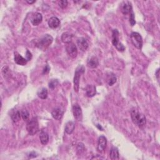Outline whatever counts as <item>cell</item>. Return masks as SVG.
<instances>
[{
	"mask_svg": "<svg viewBox=\"0 0 160 160\" xmlns=\"http://www.w3.org/2000/svg\"><path fill=\"white\" fill-rule=\"evenodd\" d=\"M73 113L75 119L77 121H81L83 118V113L81 106L76 103L73 106Z\"/></svg>",
	"mask_w": 160,
	"mask_h": 160,
	"instance_id": "ba28073f",
	"label": "cell"
},
{
	"mask_svg": "<svg viewBox=\"0 0 160 160\" xmlns=\"http://www.w3.org/2000/svg\"><path fill=\"white\" fill-rule=\"evenodd\" d=\"M109 157L111 159H113V160L119 159L120 154H119V151H118V149L117 148L112 147V148L111 149Z\"/></svg>",
	"mask_w": 160,
	"mask_h": 160,
	"instance_id": "d6986e66",
	"label": "cell"
},
{
	"mask_svg": "<svg viewBox=\"0 0 160 160\" xmlns=\"http://www.w3.org/2000/svg\"><path fill=\"white\" fill-rule=\"evenodd\" d=\"M131 42L137 49L141 50L143 46V38L140 33L137 32L131 33L130 35Z\"/></svg>",
	"mask_w": 160,
	"mask_h": 160,
	"instance_id": "8992f818",
	"label": "cell"
},
{
	"mask_svg": "<svg viewBox=\"0 0 160 160\" xmlns=\"http://www.w3.org/2000/svg\"><path fill=\"white\" fill-rule=\"evenodd\" d=\"M121 5V12L124 15H128L131 11H133L132 5L129 1H124Z\"/></svg>",
	"mask_w": 160,
	"mask_h": 160,
	"instance_id": "7c38bea8",
	"label": "cell"
},
{
	"mask_svg": "<svg viewBox=\"0 0 160 160\" xmlns=\"http://www.w3.org/2000/svg\"><path fill=\"white\" fill-rule=\"evenodd\" d=\"M26 2H27L28 3V4H33V3H35L36 1H28V0H27Z\"/></svg>",
	"mask_w": 160,
	"mask_h": 160,
	"instance_id": "1f68e13d",
	"label": "cell"
},
{
	"mask_svg": "<svg viewBox=\"0 0 160 160\" xmlns=\"http://www.w3.org/2000/svg\"><path fill=\"white\" fill-rule=\"evenodd\" d=\"M107 144V139L105 136H100L98 138V146H97V150L98 152H103L106 148Z\"/></svg>",
	"mask_w": 160,
	"mask_h": 160,
	"instance_id": "9c48e42d",
	"label": "cell"
},
{
	"mask_svg": "<svg viewBox=\"0 0 160 160\" xmlns=\"http://www.w3.org/2000/svg\"><path fill=\"white\" fill-rule=\"evenodd\" d=\"M73 35V34L69 32H65L62 34L61 35V41L63 43L68 44L71 42Z\"/></svg>",
	"mask_w": 160,
	"mask_h": 160,
	"instance_id": "2e32d148",
	"label": "cell"
},
{
	"mask_svg": "<svg viewBox=\"0 0 160 160\" xmlns=\"http://www.w3.org/2000/svg\"><path fill=\"white\" fill-rule=\"evenodd\" d=\"M84 72H85V68L83 66H79L77 68H76L75 71L73 79V83H74V92H76V93H78L79 91L80 78L81 74L84 73Z\"/></svg>",
	"mask_w": 160,
	"mask_h": 160,
	"instance_id": "277c9868",
	"label": "cell"
},
{
	"mask_svg": "<svg viewBox=\"0 0 160 160\" xmlns=\"http://www.w3.org/2000/svg\"><path fill=\"white\" fill-rule=\"evenodd\" d=\"M66 50L68 54L72 58H75L77 57L78 49L74 43L71 42L68 43L66 46Z\"/></svg>",
	"mask_w": 160,
	"mask_h": 160,
	"instance_id": "52a82bcc",
	"label": "cell"
},
{
	"mask_svg": "<svg viewBox=\"0 0 160 160\" xmlns=\"http://www.w3.org/2000/svg\"><path fill=\"white\" fill-rule=\"evenodd\" d=\"M129 23L131 26H133L136 24V20L133 11H131L129 14Z\"/></svg>",
	"mask_w": 160,
	"mask_h": 160,
	"instance_id": "484cf974",
	"label": "cell"
},
{
	"mask_svg": "<svg viewBox=\"0 0 160 160\" xmlns=\"http://www.w3.org/2000/svg\"><path fill=\"white\" fill-rule=\"evenodd\" d=\"M59 81L58 80H51L49 83V88L51 89H54L58 85Z\"/></svg>",
	"mask_w": 160,
	"mask_h": 160,
	"instance_id": "d4e9b609",
	"label": "cell"
},
{
	"mask_svg": "<svg viewBox=\"0 0 160 160\" xmlns=\"http://www.w3.org/2000/svg\"><path fill=\"white\" fill-rule=\"evenodd\" d=\"M99 65V61L98 58L95 57L90 58L87 61V66L90 68H96Z\"/></svg>",
	"mask_w": 160,
	"mask_h": 160,
	"instance_id": "e0dca14e",
	"label": "cell"
},
{
	"mask_svg": "<svg viewBox=\"0 0 160 160\" xmlns=\"http://www.w3.org/2000/svg\"><path fill=\"white\" fill-rule=\"evenodd\" d=\"M37 95L39 98L42 100H45L48 97V90L45 88H41L40 90H39Z\"/></svg>",
	"mask_w": 160,
	"mask_h": 160,
	"instance_id": "7402d4cb",
	"label": "cell"
},
{
	"mask_svg": "<svg viewBox=\"0 0 160 160\" xmlns=\"http://www.w3.org/2000/svg\"><path fill=\"white\" fill-rule=\"evenodd\" d=\"M75 128V124L73 121H68L65 126V132L68 134V135H71L73 132L74 131Z\"/></svg>",
	"mask_w": 160,
	"mask_h": 160,
	"instance_id": "ffe728a7",
	"label": "cell"
},
{
	"mask_svg": "<svg viewBox=\"0 0 160 160\" xmlns=\"http://www.w3.org/2000/svg\"><path fill=\"white\" fill-rule=\"evenodd\" d=\"M39 139L41 143L43 145H45L48 143V141H49V135H48L46 132L42 131L40 134Z\"/></svg>",
	"mask_w": 160,
	"mask_h": 160,
	"instance_id": "44dd1931",
	"label": "cell"
},
{
	"mask_svg": "<svg viewBox=\"0 0 160 160\" xmlns=\"http://www.w3.org/2000/svg\"><path fill=\"white\" fill-rule=\"evenodd\" d=\"M77 45L78 48L83 51H85L89 46L88 41L85 38H79L77 40Z\"/></svg>",
	"mask_w": 160,
	"mask_h": 160,
	"instance_id": "8fae6325",
	"label": "cell"
},
{
	"mask_svg": "<svg viewBox=\"0 0 160 160\" xmlns=\"http://www.w3.org/2000/svg\"><path fill=\"white\" fill-rule=\"evenodd\" d=\"M26 60L28 61H30L32 58V54L28 50H27L26 51Z\"/></svg>",
	"mask_w": 160,
	"mask_h": 160,
	"instance_id": "f1b7e54d",
	"label": "cell"
},
{
	"mask_svg": "<svg viewBox=\"0 0 160 160\" xmlns=\"http://www.w3.org/2000/svg\"><path fill=\"white\" fill-rule=\"evenodd\" d=\"M59 6L62 9H65L68 6V1L66 0H62V1H59Z\"/></svg>",
	"mask_w": 160,
	"mask_h": 160,
	"instance_id": "83f0119b",
	"label": "cell"
},
{
	"mask_svg": "<svg viewBox=\"0 0 160 160\" xmlns=\"http://www.w3.org/2000/svg\"><path fill=\"white\" fill-rule=\"evenodd\" d=\"M43 20V16L39 13H36L31 18V22L33 26H38Z\"/></svg>",
	"mask_w": 160,
	"mask_h": 160,
	"instance_id": "4fadbf2b",
	"label": "cell"
},
{
	"mask_svg": "<svg viewBox=\"0 0 160 160\" xmlns=\"http://www.w3.org/2000/svg\"><path fill=\"white\" fill-rule=\"evenodd\" d=\"M11 119L14 123L18 122L21 119V117H22V116H21V114H20V111H15V112H14L11 115Z\"/></svg>",
	"mask_w": 160,
	"mask_h": 160,
	"instance_id": "603a6c76",
	"label": "cell"
},
{
	"mask_svg": "<svg viewBox=\"0 0 160 160\" xmlns=\"http://www.w3.org/2000/svg\"><path fill=\"white\" fill-rule=\"evenodd\" d=\"M119 35H120V33H119V31H118V30L115 29L113 30L112 43H113V46L116 47V48L118 51L123 52L125 50V47L124 46V45L121 43H120Z\"/></svg>",
	"mask_w": 160,
	"mask_h": 160,
	"instance_id": "5b68a950",
	"label": "cell"
},
{
	"mask_svg": "<svg viewBox=\"0 0 160 160\" xmlns=\"http://www.w3.org/2000/svg\"><path fill=\"white\" fill-rule=\"evenodd\" d=\"M159 69H158L156 72L155 73V75H156V78H157L158 80H159Z\"/></svg>",
	"mask_w": 160,
	"mask_h": 160,
	"instance_id": "4dcf8cb0",
	"label": "cell"
},
{
	"mask_svg": "<svg viewBox=\"0 0 160 160\" xmlns=\"http://www.w3.org/2000/svg\"><path fill=\"white\" fill-rule=\"evenodd\" d=\"M86 96L88 97H89V98L93 97L96 93V87L93 85H87V86L86 87Z\"/></svg>",
	"mask_w": 160,
	"mask_h": 160,
	"instance_id": "ac0fdd59",
	"label": "cell"
},
{
	"mask_svg": "<svg viewBox=\"0 0 160 160\" xmlns=\"http://www.w3.org/2000/svg\"><path fill=\"white\" fill-rule=\"evenodd\" d=\"M64 111L60 108H54L51 112L52 117L56 120H60L63 116Z\"/></svg>",
	"mask_w": 160,
	"mask_h": 160,
	"instance_id": "5bb4252c",
	"label": "cell"
},
{
	"mask_svg": "<svg viewBox=\"0 0 160 160\" xmlns=\"http://www.w3.org/2000/svg\"><path fill=\"white\" fill-rule=\"evenodd\" d=\"M48 26L51 29H55L60 25V20L56 16L51 17L48 21Z\"/></svg>",
	"mask_w": 160,
	"mask_h": 160,
	"instance_id": "9a60e30c",
	"label": "cell"
},
{
	"mask_svg": "<svg viewBox=\"0 0 160 160\" xmlns=\"http://www.w3.org/2000/svg\"><path fill=\"white\" fill-rule=\"evenodd\" d=\"M53 41V38L51 35H50V34H45V35L43 37H41L40 39L38 41L36 46L39 50L45 51L47 48L51 45Z\"/></svg>",
	"mask_w": 160,
	"mask_h": 160,
	"instance_id": "7a4b0ae2",
	"label": "cell"
},
{
	"mask_svg": "<svg viewBox=\"0 0 160 160\" xmlns=\"http://www.w3.org/2000/svg\"><path fill=\"white\" fill-rule=\"evenodd\" d=\"M117 78L115 74H113L111 76V78L108 80V85L109 86H113L115 83L116 82Z\"/></svg>",
	"mask_w": 160,
	"mask_h": 160,
	"instance_id": "4316f807",
	"label": "cell"
},
{
	"mask_svg": "<svg viewBox=\"0 0 160 160\" xmlns=\"http://www.w3.org/2000/svg\"><path fill=\"white\" fill-rule=\"evenodd\" d=\"M26 130L30 135H34L39 131V123L36 118H33L28 122L26 124Z\"/></svg>",
	"mask_w": 160,
	"mask_h": 160,
	"instance_id": "3957f363",
	"label": "cell"
},
{
	"mask_svg": "<svg viewBox=\"0 0 160 160\" xmlns=\"http://www.w3.org/2000/svg\"><path fill=\"white\" fill-rule=\"evenodd\" d=\"M131 117L132 121L134 124L140 128L143 129L147 124V119L144 115L140 113L135 109H132L131 111Z\"/></svg>",
	"mask_w": 160,
	"mask_h": 160,
	"instance_id": "6da1fadb",
	"label": "cell"
},
{
	"mask_svg": "<svg viewBox=\"0 0 160 160\" xmlns=\"http://www.w3.org/2000/svg\"><path fill=\"white\" fill-rule=\"evenodd\" d=\"M20 114L21 116H22V118L25 121H27L30 118V113L26 109H22L20 111Z\"/></svg>",
	"mask_w": 160,
	"mask_h": 160,
	"instance_id": "cb8c5ba5",
	"label": "cell"
},
{
	"mask_svg": "<svg viewBox=\"0 0 160 160\" xmlns=\"http://www.w3.org/2000/svg\"><path fill=\"white\" fill-rule=\"evenodd\" d=\"M50 70V68L49 67V66H48V65H46V67H45V68H44V69H43V74H47V73H49Z\"/></svg>",
	"mask_w": 160,
	"mask_h": 160,
	"instance_id": "f546056e",
	"label": "cell"
},
{
	"mask_svg": "<svg viewBox=\"0 0 160 160\" xmlns=\"http://www.w3.org/2000/svg\"><path fill=\"white\" fill-rule=\"evenodd\" d=\"M14 55H15L14 56V60H15L16 63L19 65L24 66L26 65L27 62L28 61L26 60V58H24L22 55L16 51L14 53Z\"/></svg>",
	"mask_w": 160,
	"mask_h": 160,
	"instance_id": "30bf717a",
	"label": "cell"
}]
</instances>
